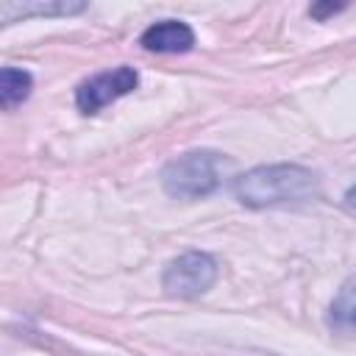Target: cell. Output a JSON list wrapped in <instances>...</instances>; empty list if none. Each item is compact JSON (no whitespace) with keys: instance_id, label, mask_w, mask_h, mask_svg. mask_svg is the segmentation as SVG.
<instances>
[{"instance_id":"cell-5","label":"cell","mask_w":356,"mask_h":356,"mask_svg":"<svg viewBox=\"0 0 356 356\" xmlns=\"http://www.w3.org/2000/svg\"><path fill=\"white\" fill-rule=\"evenodd\" d=\"M139 44L150 53H186L195 44V33L186 22L178 19H161L156 25H150L142 36Z\"/></svg>"},{"instance_id":"cell-4","label":"cell","mask_w":356,"mask_h":356,"mask_svg":"<svg viewBox=\"0 0 356 356\" xmlns=\"http://www.w3.org/2000/svg\"><path fill=\"white\" fill-rule=\"evenodd\" d=\"M139 83V75L134 67H117V70H108V72H100V75H92L89 81H83L78 89H75V103L83 114H95L100 111L103 106L114 103L117 97L134 92Z\"/></svg>"},{"instance_id":"cell-6","label":"cell","mask_w":356,"mask_h":356,"mask_svg":"<svg viewBox=\"0 0 356 356\" xmlns=\"http://www.w3.org/2000/svg\"><path fill=\"white\" fill-rule=\"evenodd\" d=\"M328 323L339 334H356V278L345 281L331 303Z\"/></svg>"},{"instance_id":"cell-9","label":"cell","mask_w":356,"mask_h":356,"mask_svg":"<svg viewBox=\"0 0 356 356\" xmlns=\"http://www.w3.org/2000/svg\"><path fill=\"white\" fill-rule=\"evenodd\" d=\"M345 206L356 211V186H350V189H348V195H345Z\"/></svg>"},{"instance_id":"cell-2","label":"cell","mask_w":356,"mask_h":356,"mask_svg":"<svg viewBox=\"0 0 356 356\" xmlns=\"http://www.w3.org/2000/svg\"><path fill=\"white\" fill-rule=\"evenodd\" d=\"M231 167V159L217 150H189L178 159H172L161 170V186L170 197L178 200H197L211 195L225 172Z\"/></svg>"},{"instance_id":"cell-1","label":"cell","mask_w":356,"mask_h":356,"mask_svg":"<svg viewBox=\"0 0 356 356\" xmlns=\"http://www.w3.org/2000/svg\"><path fill=\"white\" fill-rule=\"evenodd\" d=\"M320 178L300 164H267L253 167L236 178L234 192L248 209H273L289 203H306L317 195Z\"/></svg>"},{"instance_id":"cell-3","label":"cell","mask_w":356,"mask_h":356,"mask_svg":"<svg viewBox=\"0 0 356 356\" xmlns=\"http://www.w3.org/2000/svg\"><path fill=\"white\" fill-rule=\"evenodd\" d=\"M214 281H217V261L200 250H192V253L172 259L161 275L164 292L170 298H181V300H192V298L206 295L214 286Z\"/></svg>"},{"instance_id":"cell-8","label":"cell","mask_w":356,"mask_h":356,"mask_svg":"<svg viewBox=\"0 0 356 356\" xmlns=\"http://www.w3.org/2000/svg\"><path fill=\"white\" fill-rule=\"evenodd\" d=\"M31 89H33L31 72L17 70V67H3L0 70V106L3 108H14L22 100H28Z\"/></svg>"},{"instance_id":"cell-7","label":"cell","mask_w":356,"mask_h":356,"mask_svg":"<svg viewBox=\"0 0 356 356\" xmlns=\"http://www.w3.org/2000/svg\"><path fill=\"white\" fill-rule=\"evenodd\" d=\"M83 8H86V3H14V0H6V3H0V19L3 22H14V19L31 17V14H42V17L78 14Z\"/></svg>"}]
</instances>
